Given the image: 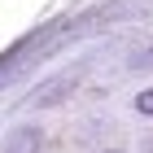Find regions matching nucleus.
Masks as SVG:
<instances>
[{
    "instance_id": "nucleus-1",
    "label": "nucleus",
    "mask_w": 153,
    "mask_h": 153,
    "mask_svg": "<svg viewBox=\"0 0 153 153\" xmlns=\"http://www.w3.org/2000/svg\"><path fill=\"white\" fill-rule=\"evenodd\" d=\"M0 153H44V127H35V123H18V127H9Z\"/></svg>"
},
{
    "instance_id": "nucleus-2",
    "label": "nucleus",
    "mask_w": 153,
    "mask_h": 153,
    "mask_svg": "<svg viewBox=\"0 0 153 153\" xmlns=\"http://www.w3.org/2000/svg\"><path fill=\"white\" fill-rule=\"evenodd\" d=\"M74 83H79V70H66V74H57V79H48L31 101H35L39 109H48V105H57V101H66V96L74 92Z\"/></svg>"
},
{
    "instance_id": "nucleus-3",
    "label": "nucleus",
    "mask_w": 153,
    "mask_h": 153,
    "mask_svg": "<svg viewBox=\"0 0 153 153\" xmlns=\"http://www.w3.org/2000/svg\"><path fill=\"white\" fill-rule=\"evenodd\" d=\"M131 109H136V114H144V118H153V88H144V92L131 96Z\"/></svg>"
},
{
    "instance_id": "nucleus-4",
    "label": "nucleus",
    "mask_w": 153,
    "mask_h": 153,
    "mask_svg": "<svg viewBox=\"0 0 153 153\" xmlns=\"http://www.w3.org/2000/svg\"><path fill=\"white\" fill-rule=\"evenodd\" d=\"M149 66H153V48H136L127 57V70H149Z\"/></svg>"
},
{
    "instance_id": "nucleus-5",
    "label": "nucleus",
    "mask_w": 153,
    "mask_h": 153,
    "mask_svg": "<svg viewBox=\"0 0 153 153\" xmlns=\"http://www.w3.org/2000/svg\"><path fill=\"white\" fill-rule=\"evenodd\" d=\"M105 153H127V149H105Z\"/></svg>"
}]
</instances>
